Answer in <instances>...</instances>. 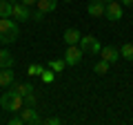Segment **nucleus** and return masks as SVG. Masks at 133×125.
<instances>
[{
	"label": "nucleus",
	"instance_id": "18",
	"mask_svg": "<svg viewBox=\"0 0 133 125\" xmlns=\"http://www.w3.org/2000/svg\"><path fill=\"white\" fill-rule=\"evenodd\" d=\"M93 72L98 74V76H104V74L109 72V62H107V60H100V62H95V67H93Z\"/></svg>",
	"mask_w": 133,
	"mask_h": 125
},
{
	"label": "nucleus",
	"instance_id": "11",
	"mask_svg": "<svg viewBox=\"0 0 133 125\" xmlns=\"http://www.w3.org/2000/svg\"><path fill=\"white\" fill-rule=\"evenodd\" d=\"M11 87H14V92H18L22 98H27V96H31V94H33V87L29 85V83H16L14 81V83H11Z\"/></svg>",
	"mask_w": 133,
	"mask_h": 125
},
{
	"label": "nucleus",
	"instance_id": "2",
	"mask_svg": "<svg viewBox=\"0 0 133 125\" xmlns=\"http://www.w3.org/2000/svg\"><path fill=\"white\" fill-rule=\"evenodd\" d=\"M22 105H24V98L20 96L18 92H14V89H7L5 94L0 96V107L7 110V112H20Z\"/></svg>",
	"mask_w": 133,
	"mask_h": 125
},
{
	"label": "nucleus",
	"instance_id": "3",
	"mask_svg": "<svg viewBox=\"0 0 133 125\" xmlns=\"http://www.w3.org/2000/svg\"><path fill=\"white\" fill-rule=\"evenodd\" d=\"M11 16H14V20H18V22H27V20H31V7L22 5V2H11Z\"/></svg>",
	"mask_w": 133,
	"mask_h": 125
},
{
	"label": "nucleus",
	"instance_id": "7",
	"mask_svg": "<svg viewBox=\"0 0 133 125\" xmlns=\"http://www.w3.org/2000/svg\"><path fill=\"white\" fill-rule=\"evenodd\" d=\"M104 16L111 20V22H118V20L122 18V2H118V0H111L109 5H107Z\"/></svg>",
	"mask_w": 133,
	"mask_h": 125
},
{
	"label": "nucleus",
	"instance_id": "21",
	"mask_svg": "<svg viewBox=\"0 0 133 125\" xmlns=\"http://www.w3.org/2000/svg\"><path fill=\"white\" fill-rule=\"evenodd\" d=\"M44 18V14L40 9H36V11H31V20H36V22H40V20Z\"/></svg>",
	"mask_w": 133,
	"mask_h": 125
},
{
	"label": "nucleus",
	"instance_id": "23",
	"mask_svg": "<svg viewBox=\"0 0 133 125\" xmlns=\"http://www.w3.org/2000/svg\"><path fill=\"white\" fill-rule=\"evenodd\" d=\"M44 123H47V125H60L62 121L58 118V116H53V118H47V121H44Z\"/></svg>",
	"mask_w": 133,
	"mask_h": 125
},
{
	"label": "nucleus",
	"instance_id": "16",
	"mask_svg": "<svg viewBox=\"0 0 133 125\" xmlns=\"http://www.w3.org/2000/svg\"><path fill=\"white\" fill-rule=\"evenodd\" d=\"M120 56L127 58V60H133V43L122 45V49H120Z\"/></svg>",
	"mask_w": 133,
	"mask_h": 125
},
{
	"label": "nucleus",
	"instance_id": "4",
	"mask_svg": "<svg viewBox=\"0 0 133 125\" xmlns=\"http://www.w3.org/2000/svg\"><path fill=\"white\" fill-rule=\"evenodd\" d=\"M82 56H84V52L80 49V45H66V54H64V62L66 65H80Z\"/></svg>",
	"mask_w": 133,
	"mask_h": 125
},
{
	"label": "nucleus",
	"instance_id": "9",
	"mask_svg": "<svg viewBox=\"0 0 133 125\" xmlns=\"http://www.w3.org/2000/svg\"><path fill=\"white\" fill-rule=\"evenodd\" d=\"M87 11H89L91 16H95V18H102L104 11H107V5H104V2H100V0H91L89 7H87Z\"/></svg>",
	"mask_w": 133,
	"mask_h": 125
},
{
	"label": "nucleus",
	"instance_id": "14",
	"mask_svg": "<svg viewBox=\"0 0 133 125\" xmlns=\"http://www.w3.org/2000/svg\"><path fill=\"white\" fill-rule=\"evenodd\" d=\"M14 56H11L7 49H0V69H5V67H14Z\"/></svg>",
	"mask_w": 133,
	"mask_h": 125
},
{
	"label": "nucleus",
	"instance_id": "26",
	"mask_svg": "<svg viewBox=\"0 0 133 125\" xmlns=\"http://www.w3.org/2000/svg\"><path fill=\"white\" fill-rule=\"evenodd\" d=\"M122 2V7H133V0H120Z\"/></svg>",
	"mask_w": 133,
	"mask_h": 125
},
{
	"label": "nucleus",
	"instance_id": "6",
	"mask_svg": "<svg viewBox=\"0 0 133 125\" xmlns=\"http://www.w3.org/2000/svg\"><path fill=\"white\" fill-rule=\"evenodd\" d=\"M20 116H22V121H24V123H29V125H38V123H42V118L38 116V112L33 110V105H22Z\"/></svg>",
	"mask_w": 133,
	"mask_h": 125
},
{
	"label": "nucleus",
	"instance_id": "25",
	"mask_svg": "<svg viewBox=\"0 0 133 125\" xmlns=\"http://www.w3.org/2000/svg\"><path fill=\"white\" fill-rule=\"evenodd\" d=\"M20 2H22V5H27V7H33L38 0H20Z\"/></svg>",
	"mask_w": 133,
	"mask_h": 125
},
{
	"label": "nucleus",
	"instance_id": "17",
	"mask_svg": "<svg viewBox=\"0 0 133 125\" xmlns=\"http://www.w3.org/2000/svg\"><path fill=\"white\" fill-rule=\"evenodd\" d=\"M42 65H38V62H31V65H29V67H27V74H29V76H31V78H36V76H40V74H42Z\"/></svg>",
	"mask_w": 133,
	"mask_h": 125
},
{
	"label": "nucleus",
	"instance_id": "24",
	"mask_svg": "<svg viewBox=\"0 0 133 125\" xmlns=\"http://www.w3.org/2000/svg\"><path fill=\"white\" fill-rule=\"evenodd\" d=\"M24 105H36V96H33V94L27 96V98H24Z\"/></svg>",
	"mask_w": 133,
	"mask_h": 125
},
{
	"label": "nucleus",
	"instance_id": "12",
	"mask_svg": "<svg viewBox=\"0 0 133 125\" xmlns=\"http://www.w3.org/2000/svg\"><path fill=\"white\" fill-rule=\"evenodd\" d=\"M14 72H11V67H5L0 69V87H11V83H14Z\"/></svg>",
	"mask_w": 133,
	"mask_h": 125
},
{
	"label": "nucleus",
	"instance_id": "5",
	"mask_svg": "<svg viewBox=\"0 0 133 125\" xmlns=\"http://www.w3.org/2000/svg\"><path fill=\"white\" fill-rule=\"evenodd\" d=\"M78 45L84 54H100V49H102V45L95 40V36H82Z\"/></svg>",
	"mask_w": 133,
	"mask_h": 125
},
{
	"label": "nucleus",
	"instance_id": "1",
	"mask_svg": "<svg viewBox=\"0 0 133 125\" xmlns=\"http://www.w3.org/2000/svg\"><path fill=\"white\" fill-rule=\"evenodd\" d=\"M18 20H11V18H0V43L2 45H9L18 40Z\"/></svg>",
	"mask_w": 133,
	"mask_h": 125
},
{
	"label": "nucleus",
	"instance_id": "28",
	"mask_svg": "<svg viewBox=\"0 0 133 125\" xmlns=\"http://www.w3.org/2000/svg\"><path fill=\"white\" fill-rule=\"evenodd\" d=\"M64 2H71V0H64Z\"/></svg>",
	"mask_w": 133,
	"mask_h": 125
},
{
	"label": "nucleus",
	"instance_id": "27",
	"mask_svg": "<svg viewBox=\"0 0 133 125\" xmlns=\"http://www.w3.org/2000/svg\"><path fill=\"white\" fill-rule=\"evenodd\" d=\"M100 2H104V5H109V2H111V0H100Z\"/></svg>",
	"mask_w": 133,
	"mask_h": 125
},
{
	"label": "nucleus",
	"instance_id": "19",
	"mask_svg": "<svg viewBox=\"0 0 133 125\" xmlns=\"http://www.w3.org/2000/svg\"><path fill=\"white\" fill-rule=\"evenodd\" d=\"M64 67H66L64 58H58V60H49V69H53V72H62Z\"/></svg>",
	"mask_w": 133,
	"mask_h": 125
},
{
	"label": "nucleus",
	"instance_id": "8",
	"mask_svg": "<svg viewBox=\"0 0 133 125\" xmlns=\"http://www.w3.org/2000/svg\"><path fill=\"white\" fill-rule=\"evenodd\" d=\"M100 54H102V60H107L109 65H113V62L120 60V52L115 47H102V49H100Z\"/></svg>",
	"mask_w": 133,
	"mask_h": 125
},
{
	"label": "nucleus",
	"instance_id": "10",
	"mask_svg": "<svg viewBox=\"0 0 133 125\" xmlns=\"http://www.w3.org/2000/svg\"><path fill=\"white\" fill-rule=\"evenodd\" d=\"M62 38H64V45H78V43H80V38H82V34L78 31L76 27H69V29L64 31Z\"/></svg>",
	"mask_w": 133,
	"mask_h": 125
},
{
	"label": "nucleus",
	"instance_id": "13",
	"mask_svg": "<svg viewBox=\"0 0 133 125\" xmlns=\"http://www.w3.org/2000/svg\"><path fill=\"white\" fill-rule=\"evenodd\" d=\"M56 7H58V0H38L36 2V9H40L42 14H51Z\"/></svg>",
	"mask_w": 133,
	"mask_h": 125
},
{
	"label": "nucleus",
	"instance_id": "15",
	"mask_svg": "<svg viewBox=\"0 0 133 125\" xmlns=\"http://www.w3.org/2000/svg\"><path fill=\"white\" fill-rule=\"evenodd\" d=\"M0 18H11V2L0 0Z\"/></svg>",
	"mask_w": 133,
	"mask_h": 125
},
{
	"label": "nucleus",
	"instance_id": "20",
	"mask_svg": "<svg viewBox=\"0 0 133 125\" xmlns=\"http://www.w3.org/2000/svg\"><path fill=\"white\" fill-rule=\"evenodd\" d=\"M40 81H42V83H53V81H56V72H53V69H42Z\"/></svg>",
	"mask_w": 133,
	"mask_h": 125
},
{
	"label": "nucleus",
	"instance_id": "22",
	"mask_svg": "<svg viewBox=\"0 0 133 125\" xmlns=\"http://www.w3.org/2000/svg\"><path fill=\"white\" fill-rule=\"evenodd\" d=\"M24 121H22V116H14V118L9 121V125H22Z\"/></svg>",
	"mask_w": 133,
	"mask_h": 125
}]
</instances>
